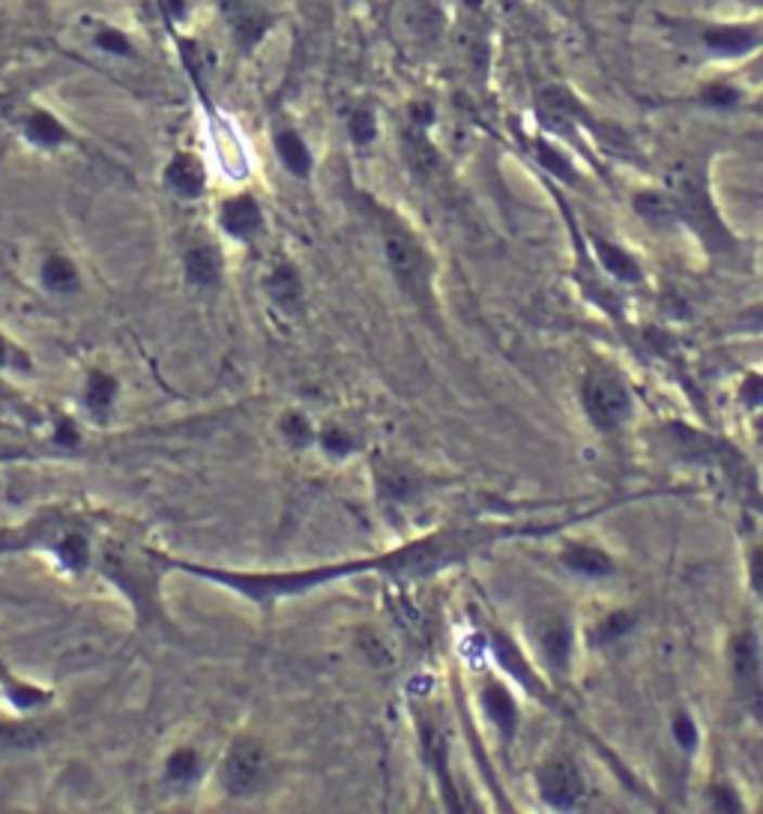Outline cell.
Instances as JSON below:
<instances>
[{"label": "cell", "instance_id": "obj_26", "mask_svg": "<svg viewBox=\"0 0 763 814\" xmlns=\"http://www.w3.org/2000/svg\"><path fill=\"white\" fill-rule=\"evenodd\" d=\"M42 282H46V288L54 290V294H73L78 288V273L73 261H66L61 255H54L46 261L42 267Z\"/></svg>", "mask_w": 763, "mask_h": 814}, {"label": "cell", "instance_id": "obj_10", "mask_svg": "<svg viewBox=\"0 0 763 814\" xmlns=\"http://www.w3.org/2000/svg\"><path fill=\"white\" fill-rule=\"evenodd\" d=\"M222 13H225V18L234 27V34H237V39L246 49H251L267 34V27H270V18L261 10H255L251 3H246V0H222Z\"/></svg>", "mask_w": 763, "mask_h": 814}, {"label": "cell", "instance_id": "obj_38", "mask_svg": "<svg viewBox=\"0 0 763 814\" xmlns=\"http://www.w3.org/2000/svg\"><path fill=\"white\" fill-rule=\"evenodd\" d=\"M674 737L683 749H695L698 746V727H695V722L688 715L680 713L674 719Z\"/></svg>", "mask_w": 763, "mask_h": 814}, {"label": "cell", "instance_id": "obj_4", "mask_svg": "<svg viewBox=\"0 0 763 814\" xmlns=\"http://www.w3.org/2000/svg\"><path fill=\"white\" fill-rule=\"evenodd\" d=\"M691 37L715 61H742L763 49V22H707L691 27Z\"/></svg>", "mask_w": 763, "mask_h": 814}, {"label": "cell", "instance_id": "obj_40", "mask_svg": "<svg viewBox=\"0 0 763 814\" xmlns=\"http://www.w3.org/2000/svg\"><path fill=\"white\" fill-rule=\"evenodd\" d=\"M742 404H763V375L746 377V384H742Z\"/></svg>", "mask_w": 763, "mask_h": 814}, {"label": "cell", "instance_id": "obj_33", "mask_svg": "<svg viewBox=\"0 0 763 814\" xmlns=\"http://www.w3.org/2000/svg\"><path fill=\"white\" fill-rule=\"evenodd\" d=\"M7 698L15 703V707H42V703L49 701V695L39 689H30V686H22V683H15L7 676Z\"/></svg>", "mask_w": 763, "mask_h": 814}, {"label": "cell", "instance_id": "obj_16", "mask_svg": "<svg viewBox=\"0 0 763 814\" xmlns=\"http://www.w3.org/2000/svg\"><path fill=\"white\" fill-rule=\"evenodd\" d=\"M482 703H486V713H489V719L497 725L503 737L513 739L515 725H518V710H515L513 695L503 686H489L482 692Z\"/></svg>", "mask_w": 763, "mask_h": 814}, {"label": "cell", "instance_id": "obj_19", "mask_svg": "<svg viewBox=\"0 0 763 814\" xmlns=\"http://www.w3.org/2000/svg\"><path fill=\"white\" fill-rule=\"evenodd\" d=\"M564 564L578 576L587 578H605L613 572L608 554H602L599 548H590V545H569L564 552Z\"/></svg>", "mask_w": 763, "mask_h": 814}, {"label": "cell", "instance_id": "obj_14", "mask_svg": "<svg viewBox=\"0 0 763 814\" xmlns=\"http://www.w3.org/2000/svg\"><path fill=\"white\" fill-rule=\"evenodd\" d=\"M536 108H539V114L545 117V124H551V126L572 124V120L578 117L576 96H572L569 90L557 88V85H551V88L539 90Z\"/></svg>", "mask_w": 763, "mask_h": 814}, {"label": "cell", "instance_id": "obj_3", "mask_svg": "<svg viewBox=\"0 0 763 814\" xmlns=\"http://www.w3.org/2000/svg\"><path fill=\"white\" fill-rule=\"evenodd\" d=\"M168 560H159L156 554L147 552H129V548H117L112 545L105 557H102V572L112 578L114 584L132 596L141 615L151 620L156 615V587H159V566H165Z\"/></svg>", "mask_w": 763, "mask_h": 814}, {"label": "cell", "instance_id": "obj_28", "mask_svg": "<svg viewBox=\"0 0 763 814\" xmlns=\"http://www.w3.org/2000/svg\"><path fill=\"white\" fill-rule=\"evenodd\" d=\"M348 132H351V141L357 147H368L372 141L377 139V114L375 108L368 105H360L357 112L351 114V124H348Z\"/></svg>", "mask_w": 763, "mask_h": 814}, {"label": "cell", "instance_id": "obj_27", "mask_svg": "<svg viewBox=\"0 0 763 814\" xmlns=\"http://www.w3.org/2000/svg\"><path fill=\"white\" fill-rule=\"evenodd\" d=\"M533 153H536V159L539 165L548 171V175H554L557 180H564V183H576L578 175H576V168H572V163L566 159L564 151H557L554 144H548V141H533Z\"/></svg>", "mask_w": 763, "mask_h": 814}, {"label": "cell", "instance_id": "obj_37", "mask_svg": "<svg viewBox=\"0 0 763 814\" xmlns=\"http://www.w3.org/2000/svg\"><path fill=\"white\" fill-rule=\"evenodd\" d=\"M96 46H100L102 51H108V54H132V46H129V39L120 34V30H112V27H105V30H100L96 34Z\"/></svg>", "mask_w": 763, "mask_h": 814}, {"label": "cell", "instance_id": "obj_6", "mask_svg": "<svg viewBox=\"0 0 763 814\" xmlns=\"http://www.w3.org/2000/svg\"><path fill=\"white\" fill-rule=\"evenodd\" d=\"M270 776V758L258 742H237L222 764V781L231 797H255Z\"/></svg>", "mask_w": 763, "mask_h": 814}, {"label": "cell", "instance_id": "obj_2", "mask_svg": "<svg viewBox=\"0 0 763 814\" xmlns=\"http://www.w3.org/2000/svg\"><path fill=\"white\" fill-rule=\"evenodd\" d=\"M674 204H676V219H683L698 237L703 240V246L715 255L722 251H734L737 243L730 237V231L725 228V222L715 214L713 201H710V192H707V183H703L698 175H683L676 177L674 183Z\"/></svg>", "mask_w": 763, "mask_h": 814}, {"label": "cell", "instance_id": "obj_21", "mask_svg": "<svg viewBox=\"0 0 763 814\" xmlns=\"http://www.w3.org/2000/svg\"><path fill=\"white\" fill-rule=\"evenodd\" d=\"M186 276L198 288H214L219 282V255L210 246H192L186 251Z\"/></svg>", "mask_w": 763, "mask_h": 814}, {"label": "cell", "instance_id": "obj_45", "mask_svg": "<svg viewBox=\"0 0 763 814\" xmlns=\"http://www.w3.org/2000/svg\"><path fill=\"white\" fill-rule=\"evenodd\" d=\"M746 324L754 326V330H763V306H758V309L746 312Z\"/></svg>", "mask_w": 763, "mask_h": 814}, {"label": "cell", "instance_id": "obj_46", "mask_svg": "<svg viewBox=\"0 0 763 814\" xmlns=\"http://www.w3.org/2000/svg\"><path fill=\"white\" fill-rule=\"evenodd\" d=\"M730 3H739V7H749V10H758V13H763V0H730Z\"/></svg>", "mask_w": 763, "mask_h": 814}, {"label": "cell", "instance_id": "obj_36", "mask_svg": "<svg viewBox=\"0 0 763 814\" xmlns=\"http://www.w3.org/2000/svg\"><path fill=\"white\" fill-rule=\"evenodd\" d=\"M710 809H713V812H742V802H739L737 790L734 788L715 785V788H710Z\"/></svg>", "mask_w": 763, "mask_h": 814}, {"label": "cell", "instance_id": "obj_11", "mask_svg": "<svg viewBox=\"0 0 763 814\" xmlns=\"http://www.w3.org/2000/svg\"><path fill=\"white\" fill-rule=\"evenodd\" d=\"M222 228H225L231 237H251L261 228V207H258V201L249 198V195L225 201V207H222Z\"/></svg>", "mask_w": 763, "mask_h": 814}, {"label": "cell", "instance_id": "obj_44", "mask_svg": "<svg viewBox=\"0 0 763 814\" xmlns=\"http://www.w3.org/2000/svg\"><path fill=\"white\" fill-rule=\"evenodd\" d=\"M165 10L177 18H183L186 15V0H165Z\"/></svg>", "mask_w": 763, "mask_h": 814}, {"label": "cell", "instance_id": "obj_8", "mask_svg": "<svg viewBox=\"0 0 763 814\" xmlns=\"http://www.w3.org/2000/svg\"><path fill=\"white\" fill-rule=\"evenodd\" d=\"M539 790L554 809H572L584 797V778L569 758H554L539 770Z\"/></svg>", "mask_w": 763, "mask_h": 814}, {"label": "cell", "instance_id": "obj_25", "mask_svg": "<svg viewBox=\"0 0 763 814\" xmlns=\"http://www.w3.org/2000/svg\"><path fill=\"white\" fill-rule=\"evenodd\" d=\"M46 742V731L37 725H0V749H10V752H27V749H37Z\"/></svg>", "mask_w": 763, "mask_h": 814}, {"label": "cell", "instance_id": "obj_32", "mask_svg": "<svg viewBox=\"0 0 763 814\" xmlns=\"http://www.w3.org/2000/svg\"><path fill=\"white\" fill-rule=\"evenodd\" d=\"M380 489H384V494H389V498L401 501V498L411 494L416 486H413V479L408 477V474H401L399 467H387V470L380 474Z\"/></svg>", "mask_w": 763, "mask_h": 814}, {"label": "cell", "instance_id": "obj_24", "mask_svg": "<svg viewBox=\"0 0 763 814\" xmlns=\"http://www.w3.org/2000/svg\"><path fill=\"white\" fill-rule=\"evenodd\" d=\"M596 243V255H599V261L611 270L613 276L623 279V282H641V267L638 261L629 255L626 249H620L617 243H608V240H593Z\"/></svg>", "mask_w": 763, "mask_h": 814}, {"label": "cell", "instance_id": "obj_42", "mask_svg": "<svg viewBox=\"0 0 763 814\" xmlns=\"http://www.w3.org/2000/svg\"><path fill=\"white\" fill-rule=\"evenodd\" d=\"M431 120H435V108H431L428 102H416V105L411 108V126H416V129H426Z\"/></svg>", "mask_w": 763, "mask_h": 814}, {"label": "cell", "instance_id": "obj_22", "mask_svg": "<svg viewBox=\"0 0 763 814\" xmlns=\"http://www.w3.org/2000/svg\"><path fill=\"white\" fill-rule=\"evenodd\" d=\"M51 552L57 554V560L73 572H81L90 564L88 539L81 537L78 530H66L57 539H51Z\"/></svg>", "mask_w": 763, "mask_h": 814}, {"label": "cell", "instance_id": "obj_29", "mask_svg": "<svg viewBox=\"0 0 763 814\" xmlns=\"http://www.w3.org/2000/svg\"><path fill=\"white\" fill-rule=\"evenodd\" d=\"M698 100L703 105H710V108H737L739 102H742V90L737 85H730V81H710L698 93Z\"/></svg>", "mask_w": 763, "mask_h": 814}, {"label": "cell", "instance_id": "obj_48", "mask_svg": "<svg viewBox=\"0 0 763 814\" xmlns=\"http://www.w3.org/2000/svg\"><path fill=\"white\" fill-rule=\"evenodd\" d=\"M3 357H7V351H3V341H0V363H3Z\"/></svg>", "mask_w": 763, "mask_h": 814}, {"label": "cell", "instance_id": "obj_39", "mask_svg": "<svg viewBox=\"0 0 763 814\" xmlns=\"http://www.w3.org/2000/svg\"><path fill=\"white\" fill-rule=\"evenodd\" d=\"M324 450L333 452V455H348L351 452V438L338 428H329L324 435Z\"/></svg>", "mask_w": 763, "mask_h": 814}, {"label": "cell", "instance_id": "obj_20", "mask_svg": "<svg viewBox=\"0 0 763 814\" xmlns=\"http://www.w3.org/2000/svg\"><path fill=\"white\" fill-rule=\"evenodd\" d=\"M539 641H542V650L548 656V662L554 668H566L569 662V650H572V632H569V623L566 620H548L542 632H539Z\"/></svg>", "mask_w": 763, "mask_h": 814}, {"label": "cell", "instance_id": "obj_17", "mask_svg": "<svg viewBox=\"0 0 763 814\" xmlns=\"http://www.w3.org/2000/svg\"><path fill=\"white\" fill-rule=\"evenodd\" d=\"M275 151H279V159L288 168L294 177H309L312 171V153L306 147V141L294 132V129H285L275 135Z\"/></svg>", "mask_w": 763, "mask_h": 814}, {"label": "cell", "instance_id": "obj_15", "mask_svg": "<svg viewBox=\"0 0 763 814\" xmlns=\"http://www.w3.org/2000/svg\"><path fill=\"white\" fill-rule=\"evenodd\" d=\"M632 204L647 225L668 228L676 222V204L671 192H638Z\"/></svg>", "mask_w": 763, "mask_h": 814}, {"label": "cell", "instance_id": "obj_18", "mask_svg": "<svg viewBox=\"0 0 763 814\" xmlns=\"http://www.w3.org/2000/svg\"><path fill=\"white\" fill-rule=\"evenodd\" d=\"M267 288H270V297L275 300V306H282L285 312H297V306L302 300V285L294 267H288V263L275 267L273 276L267 279Z\"/></svg>", "mask_w": 763, "mask_h": 814}, {"label": "cell", "instance_id": "obj_47", "mask_svg": "<svg viewBox=\"0 0 763 814\" xmlns=\"http://www.w3.org/2000/svg\"><path fill=\"white\" fill-rule=\"evenodd\" d=\"M15 545H18L15 539H7L3 533H0V552H7V548H15Z\"/></svg>", "mask_w": 763, "mask_h": 814}, {"label": "cell", "instance_id": "obj_1", "mask_svg": "<svg viewBox=\"0 0 763 814\" xmlns=\"http://www.w3.org/2000/svg\"><path fill=\"white\" fill-rule=\"evenodd\" d=\"M380 234H384L389 270L399 282V288L416 306H426L431 300V258H428L426 246L416 240L411 228L401 222V216L384 214Z\"/></svg>", "mask_w": 763, "mask_h": 814}, {"label": "cell", "instance_id": "obj_13", "mask_svg": "<svg viewBox=\"0 0 763 814\" xmlns=\"http://www.w3.org/2000/svg\"><path fill=\"white\" fill-rule=\"evenodd\" d=\"M491 647H494V656L501 659L503 668H506V671H509V674H513L518 683H525L530 692H539V695H545L542 683H539L536 676H533L530 664L525 662V656H521V650H518V644H515L513 638H506L503 632H494V635H491Z\"/></svg>", "mask_w": 763, "mask_h": 814}, {"label": "cell", "instance_id": "obj_34", "mask_svg": "<svg viewBox=\"0 0 763 814\" xmlns=\"http://www.w3.org/2000/svg\"><path fill=\"white\" fill-rule=\"evenodd\" d=\"M282 431H285V438H288L290 443H297V447L312 440V426H309V419L302 414L285 416V419H282Z\"/></svg>", "mask_w": 763, "mask_h": 814}, {"label": "cell", "instance_id": "obj_43", "mask_svg": "<svg viewBox=\"0 0 763 814\" xmlns=\"http://www.w3.org/2000/svg\"><path fill=\"white\" fill-rule=\"evenodd\" d=\"M57 443H63V447L78 443V428L73 426L69 419H61V423H57Z\"/></svg>", "mask_w": 763, "mask_h": 814}, {"label": "cell", "instance_id": "obj_12", "mask_svg": "<svg viewBox=\"0 0 763 814\" xmlns=\"http://www.w3.org/2000/svg\"><path fill=\"white\" fill-rule=\"evenodd\" d=\"M165 180H168V186L174 189L177 195H183V198H198L201 192H204V168L195 156H189V153H180L171 159L168 165V171H165Z\"/></svg>", "mask_w": 763, "mask_h": 814}, {"label": "cell", "instance_id": "obj_7", "mask_svg": "<svg viewBox=\"0 0 763 814\" xmlns=\"http://www.w3.org/2000/svg\"><path fill=\"white\" fill-rule=\"evenodd\" d=\"M584 408L599 428H620L632 414L626 387L611 375H590L584 380Z\"/></svg>", "mask_w": 763, "mask_h": 814}, {"label": "cell", "instance_id": "obj_30", "mask_svg": "<svg viewBox=\"0 0 763 814\" xmlns=\"http://www.w3.org/2000/svg\"><path fill=\"white\" fill-rule=\"evenodd\" d=\"M114 396H117V380L108 375H93L90 377V387H88V408L93 414H105L108 408H112Z\"/></svg>", "mask_w": 763, "mask_h": 814}, {"label": "cell", "instance_id": "obj_5", "mask_svg": "<svg viewBox=\"0 0 763 814\" xmlns=\"http://www.w3.org/2000/svg\"><path fill=\"white\" fill-rule=\"evenodd\" d=\"M734 692L751 715L763 719V656L761 644L751 632H739L730 644Z\"/></svg>", "mask_w": 763, "mask_h": 814}, {"label": "cell", "instance_id": "obj_31", "mask_svg": "<svg viewBox=\"0 0 763 814\" xmlns=\"http://www.w3.org/2000/svg\"><path fill=\"white\" fill-rule=\"evenodd\" d=\"M195 776H198V754L192 749H177L168 758V778L177 785H189Z\"/></svg>", "mask_w": 763, "mask_h": 814}, {"label": "cell", "instance_id": "obj_41", "mask_svg": "<svg viewBox=\"0 0 763 814\" xmlns=\"http://www.w3.org/2000/svg\"><path fill=\"white\" fill-rule=\"evenodd\" d=\"M749 576H751V587L758 590V596L763 599V545H758V548L751 552Z\"/></svg>", "mask_w": 763, "mask_h": 814}, {"label": "cell", "instance_id": "obj_35", "mask_svg": "<svg viewBox=\"0 0 763 814\" xmlns=\"http://www.w3.org/2000/svg\"><path fill=\"white\" fill-rule=\"evenodd\" d=\"M629 629H632V617H629L626 611H617V615L605 617V620H602L599 629H596V638L613 641V638H620L623 632H629Z\"/></svg>", "mask_w": 763, "mask_h": 814}, {"label": "cell", "instance_id": "obj_23", "mask_svg": "<svg viewBox=\"0 0 763 814\" xmlns=\"http://www.w3.org/2000/svg\"><path fill=\"white\" fill-rule=\"evenodd\" d=\"M25 132L27 139L39 144V147H57L63 141H69V132L57 124V117H51L49 112H30L25 117Z\"/></svg>", "mask_w": 763, "mask_h": 814}, {"label": "cell", "instance_id": "obj_9", "mask_svg": "<svg viewBox=\"0 0 763 814\" xmlns=\"http://www.w3.org/2000/svg\"><path fill=\"white\" fill-rule=\"evenodd\" d=\"M210 139H214L216 163H219V168H222L228 177L240 180V177L249 175V156H246L243 141H240V135L231 129L228 120L214 117V124H210Z\"/></svg>", "mask_w": 763, "mask_h": 814}]
</instances>
